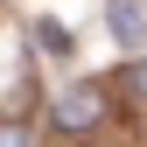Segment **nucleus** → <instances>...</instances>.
<instances>
[{
    "instance_id": "f257e3e1",
    "label": "nucleus",
    "mask_w": 147,
    "mask_h": 147,
    "mask_svg": "<svg viewBox=\"0 0 147 147\" xmlns=\"http://www.w3.org/2000/svg\"><path fill=\"white\" fill-rule=\"evenodd\" d=\"M56 126L63 133H91V126H105V91L98 84H70L56 98Z\"/></svg>"
},
{
    "instance_id": "f03ea898",
    "label": "nucleus",
    "mask_w": 147,
    "mask_h": 147,
    "mask_svg": "<svg viewBox=\"0 0 147 147\" xmlns=\"http://www.w3.org/2000/svg\"><path fill=\"white\" fill-rule=\"evenodd\" d=\"M105 21H112V35H119L126 49H140V35H147V21H140V7H133V0H112V7H105Z\"/></svg>"
},
{
    "instance_id": "7ed1b4c3",
    "label": "nucleus",
    "mask_w": 147,
    "mask_h": 147,
    "mask_svg": "<svg viewBox=\"0 0 147 147\" xmlns=\"http://www.w3.org/2000/svg\"><path fill=\"white\" fill-rule=\"evenodd\" d=\"M35 42H42V49H49V56H70V35H63L56 21H42V28H35Z\"/></svg>"
},
{
    "instance_id": "20e7f679",
    "label": "nucleus",
    "mask_w": 147,
    "mask_h": 147,
    "mask_svg": "<svg viewBox=\"0 0 147 147\" xmlns=\"http://www.w3.org/2000/svg\"><path fill=\"white\" fill-rule=\"evenodd\" d=\"M126 91H133V98L147 105V56H140V63H126Z\"/></svg>"
},
{
    "instance_id": "39448f33",
    "label": "nucleus",
    "mask_w": 147,
    "mask_h": 147,
    "mask_svg": "<svg viewBox=\"0 0 147 147\" xmlns=\"http://www.w3.org/2000/svg\"><path fill=\"white\" fill-rule=\"evenodd\" d=\"M0 147H28V126H14V119H0Z\"/></svg>"
}]
</instances>
